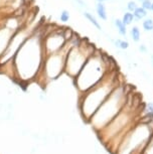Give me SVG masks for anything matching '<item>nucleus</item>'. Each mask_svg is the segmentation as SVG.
Instances as JSON below:
<instances>
[{
    "mask_svg": "<svg viewBox=\"0 0 153 154\" xmlns=\"http://www.w3.org/2000/svg\"><path fill=\"white\" fill-rule=\"evenodd\" d=\"M116 45L121 49H127L129 47V43L128 41H121V39H117L116 41Z\"/></svg>",
    "mask_w": 153,
    "mask_h": 154,
    "instance_id": "nucleus-14",
    "label": "nucleus"
},
{
    "mask_svg": "<svg viewBox=\"0 0 153 154\" xmlns=\"http://www.w3.org/2000/svg\"><path fill=\"white\" fill-rule=\"evenodd\" d=\"M140 103L135 95L129 93L127 102L120 113L100 132H98L100 139L109 150L115 154L121 141L126 133L139 122L141 111Z\"/></svg>",
    "mask_w": 153,
    "mask_h": 154,
    "instance_id": "nucleus-1",
    "label": "nucleus"
},
{
    "mask_svg": "<svg viewBox=\"0 0 153 154\" xmlns=\"http://www.w3.org/2000/svg\"><path fill=\"white\" fill-rule=\"evenodd\" d=\"M146 11H145V9L143 8V7H137L136 9H135L134 11V17H136L137 19H141L143 18V17L146 16Z\"/></svg>",
    "mask_w": 153,
    "mask_h": 154,
    "instance_id": "nucleus-9",
    "label": "nucleus"
},
{
    "mask_svg": "<svg viewBox=\"0 0 153 154\" xmlns=\"http://www.w3.org/2000/svg\"><path fill=\"white\" fill-rule=\"evenodd\" d=\"M129 93L130 92L127 90V86L120 84L115 88L108 99L97 110V112L88 122L93 126L97 133L104 129L120 113L126 104Z\"/></svg>",
    "mask_w": 153,
    "mask_h": 154,
    "instance_id": "nucleus-3",
    "label": "nucleus"
},
{
    "mask_svg": "<svg viewBox=\"0 0 153 154\" xmlns=\"http://www.w3.org/2000/svg\"><path fill=\"white\" fill-rule=\"evenodd\" d=\"M139 49H140V51H142V53H146V51H147V49H146V47H145L144 45H140V47H139Z\"/></svg>",
    "mask_w": 153,
    "mask_h": 154,
    "instance_id": "nucleus-19",
    "label": "nucleus"
},
{
    "mask_svg": "<svg viewBox=\"0 0 153 154\" xmlns=\"http://www.w3.org/2000/svg\"><path fill=\"white\" fill-rule=\"evenodd\" d=\"M133 19H134V15L132 14V13H129V12H126L124 14V16H123V23H124L125 25H128L130 24L131 22L133 21Z\"/></svg>",
    "mask_w": 153,
    "mask_h": 154,
    "instance_id": "nucleus-12",
    "label": "nucleus"
},
{
    "mask_svg": "<svg viewBox=\"0 0 153 154\" xmlns=\"http://www.w3.org/2000/svg\"><path fill=\"white\" fill-rule=\"evenodd\" d=\"M115 24H116L117 29H118L119 33H120L121 35H126V33H127L126 25L123 23L122 20H120V19H117L116 22H115Z\"/></svg>",
    "mask_w": 153,
    "mask_h": 154,
    "instance_id": "nucleus-8",
    "label": "nucleus"
},
{
    "mask_svg": "<svg viewBox=\"0 0 153 154\" xmlns=\"http://www.w3.org/2000/svg\"><path fill=\"white\" fill-rule=\"evenodd\" d=\"M151 61H152V65H153V55H152V57H151Z\"/></svg>",
    "mask_w": 153,
    "mask_h": 154,
    "instance_id": "nucleus-21",
    "label": "nucleus"
},
{
    "mask_svg": "<svg viewBox=\"0 0 153 154\" xmlns=\"http://www.w3.org/2000/svg\"><path fill=\"white\" fill-rule=\"evenodd\" d=\"M94 53L93 51H86L85 53H82L80 47L76 49V47H72L68 51V57H66V72L70 78H76L85 66L86 61L89 59V57Z\"/></svg>",
    "mask_w": 153,
    "mask_h": 154,
    "instance_id": "nucleus-6",
    "label": "nucleus"
},
{
    "mask_svg": "<svg viewBox=\"0 0 153 154\" xmlns=\"http://www.w3.org/2000/svg\"><path fill=\"white\" fill-rule=\"evenodd\" d=\"M99 1H100V2H102V1H105V0H99Z\"/></svg>",
    "mask_w": 153,
    "mask_h": 154,
    "instance_id": "nucleus-22",
    "label": "nucleus"
},
{
    "mask_svg": "<svg viewBox=\"0 0 153 154\" xmlns=\"http://www.w3.org/2000/svg\"><path fill=\"white\" fill-rule=\"evenodd\" d=\"M141 154H153V134L151 136L150 140L148 141V143H147V145L142 150Z\"/></svg>",
    "mask_w": 153,
    "mask_h": 154,
    "instance_id": "nucleus-7",
    "label": "nucleus"
},
{
    "mask_svg": "<svg viewBox=\"0 0 153 154\" xmlns=\"http://www.w3.org/2000/svg\"><path fill=\"white\" fill-rule=\"evenodd\" d=\"M140 30L138 29L137 26H134L132 29H131V37L134 41H140Z\"/></svg>",
    "mask_w": 153,
    "mask_h": 154,
    "instance_id": "nucleus-11",
    "label": "nucleus"
},
{
    "mask_svg": "<svg viewBox=\"0 0 153 154\" xmlns=\"http://www.w3.org/2000/svg\"><path fill=\"white\" fill-rule=\"evenodd\" d=\"M142 5H143V8L144 9H151V5H152V3H151L150 0H144Z\"/></svg>",
    "mask_w": 153,
    "mask_h": 154,
    "instance_id": "nucleus-17",
    "label": "nucleus"
},
{
    "mask_svg": "<svg viewBox=\"0 0 153 154\" xmlns=\"http://www.w3.org/2000/svg\"><path fill=\"white\" fill-rule=\"evenodd\" d=\"M68 18H70V14H68V11H64V12L62 13V15H60V20L66 22V21L68 20Z\"/></svg>",
    "mask_w": 153,
    "mask_h": 154,
    "instance_id": "nucleus-16",
    "label": "nucleus"
},
{
    "mask_svg": "<svg viewBox=\"0 0 153 154\" xmlns=\"http://www.w3.org/2000/svg\"><path fill=\"white\" fill-rule=\"evenodd\" d=\"M143 28L146 31H151L153 30V20L152 19H146L143 21Z\"/></svg>",
    "mask_w": 153,
    "mask_h": 154,
    "instance_id": "nucleus-13",
    "label": "nucleus"
},
{
    "mask_svg": "<svg viewBox=\"0 0 153 154\" xmlns=\"http://www.w3.org/2000/svg\"><path fill=\"white\" fill-rule=\"evenodd\" d=\"M116 72H109L105 78L89 91L80 95L79 107L83 118L89 122L97 110L108 99L114 89L120 85Z\"/></svg>",
    "mask_w": 153,
    "mask_h": 154,
    "instance_id": "nucleus-2",
    "label": "nucleus"
},
{
    "mask_svg": "<svg viewBox=\"0 0 153 154\" xmlns=\"http://www.w3.org/2000/svg\"><path fill=\"white\" fill-rule=\"evenodd\" d=\"M85 16H86L87 18H88L89 20H90L91 22H92L93 24H94L95 26L97 27V28H98V29H101V25L99 24V23H98V21L96 20V18H95L94 16H92V15H91L90 13H88V12H86V13H85Z\"/></svg>",
    "mask_w": 153,
    "mask_h": 154,
    "instance_id": "nucleus-15",
    "label": "nucleus"
},
{
    "mask_svg": "<svg viewBox=\"0 0 153 154\" xmlns=\"http://www.w3.org/2000/svg\"><path fill=\"white\" fill-rule=\"evenodd\" d=\"M152 134L150 122H137L124 136L115 154H141Z\"/></svg>",
    "mask_w": 153,
    "mask_h": 154,
    "instance_id": "nucleus-5",
    "label": "nucleus"
},
{
    "mask_svg": "<svg viewBox=\"0 0 153 154\" xmlns=\"http://www.w3.org/2000/svg\"><path fill=\"white\" fill-rule=\"evenodd\" d=\"M151 10H153V3H152V5H151Z\"/></svg>",
    "mask_w": 153,
    "mask_h": 154,
    "instance_id": "nucleus-20",
    "label": "nucleus"
},
{
    "mask_svg": "<svg viewBox=\"0 0 153 154\" xmlns=\"http://www.w3.org/2000/svg\"><path fill=\"white\" fill-rule=\"evenodd\" d=\"M136 8H137L136 3H135L134 1H130V2L128 3V9L130 11H133V10L135 11V9H136Z\"/></svg>",
    "mask_w": 153,
    "mask_h": 154,
    "instance_id": "nucleus-18",
    "label": "nucleus"
},
{
    "mask_svg": "<svg viewBox=\"0 0 153 154\" xmlns=\"http://www.w3.org/2000/svg\"><path fill=\"white\" fill-rule=\"evenodd\" d=\"M109 72L108 61L104 55L93 53L74 78L76 87L81 94L85 93L100 83Z\"/></svg>",
    "mask_w": 153,
    "mask_h": 154,
    "instance_id": "nucleus-4",
    "label": "nucleus"
},
{
    "mask_svg": "<svg viewBox=\"0 0 153 154\" xmlns=\"http://www.w3.org/2000/svg\"><path fill=\"white\" fill-rule=\"evenodd\" d=\"M97 12H98L99 16L102 19H107V13L105 10V6L103 3H99L98 6H97Z\"/></svg>",
    "mask_w": 153,
    "mask_h": 154,
    "instance_id": "nucleus-10",
    "label": "nucleus"
}]
</instances>
